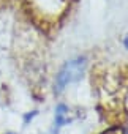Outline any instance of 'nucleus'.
<instances>
[{
	"mask_svg": "<svg viewBox=\"0 0 128 134\" xmlns=\"http://www.w3.org/2000/svg\"><path fill=\"white\" fill-rule=\"evenodd\" d=\"M67 120H68V107L65 104H58L57 109H55V120H54L55 128L63 126L67 123Z\"/></svg>",
	"mask_w": 128,
	"mask_h": 134,
	"instance_id": "nucleus-2",
	"label": "nucleus"
},
{
	"mask_svg": "<svg viewBox=\"0 0 128 134\" xmlns=\"http://www.w3.org/2000/svg\"><path fill=\"white\" fill-rule=\"evenodd\" d=\"M35 115H36V112H32V114H29V115H25V118H24V121L27 123V121H29V120H32V118H33Z\"/></svg>",
	"mask_w": 128,
	"mask_h": 134,
	"instance_id": "nucleus-4",
	"label": "nucleus"
},
{
	"mask_svg": "<svg viewBox=\"0 0 128 134\" xmlns=\"http://www.w3.org/2000/svg\"><path fill=\"white\" fill-rule=\"evenodd\" d=\"M8 134H13V132H8Z\"/></svg>",
	"mask_w": 128,
	"mask_h": 134,
	"instance_id": "nucleus-5",
	"label": "nucleus"
},
{
	"mask_svg": "<svg viewBox=\"0 0 128 134\" xmlns=\"http://www.w3.org/2000/svg\"><path fill=\"white\" fill-rule=\"evenodd\" d=\"M101 134H123V129L122 128H111V129H108Z\"/></svg>",
	"mask_w": 128,
	"mask_h": 134,
	"instance_id": "nucleus-3",
	"label": "nucleus"
},
{
	"mask_svg": "<svg viewBox=\"0 0 128 134\" xmlns=\"http://www.w3.org/2000/svg\"><path fill=\"white\" fill-rule=\"evenodd\" d=\"M84 70H86V57H78L74 60L67 62L55 77V93H60L68 84L79 81L84 74Z\"/></svg>",
	"mask_w": 128,
	"mask_h": 134,
	"instance_id": "nucleus-1",
	"label": "nucleus"
}]
</instances>
